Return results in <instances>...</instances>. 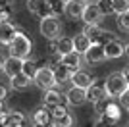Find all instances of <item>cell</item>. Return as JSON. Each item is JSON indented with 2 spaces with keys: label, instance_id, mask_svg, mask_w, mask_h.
<instances>
[{
  "label": "cell",
  "instance_id": "obj_1",
  "mask_svg": "<svg viewBox=\"0 0 129 127\" xmlns=\"http://www.w3.org/2000/svg\"><path fill=\"white\" fill-rule=\"evenodd\" d=\"M8 48H10V54H12V56H17V58L25 60V58H29L31 52H33V41L27 37L25 33L17 31L16 37H14V41L8 44Z\"/></svg>",
  "mask_w": 129,
  "mask_h": 127
},
{
  "label": "cell",
  "instance_id": "obj_2",
  "mask_svg": "<svg viewBox=\"0 0 129 127\" xmlns=\"http://www.w3.org/2000/svg\"><path fill=\"white\" fill-rule=\"evenodd\" d=\"M104 87H106V94L118 98L129 87V83H127V79H125L123 71H112V73L106 77V81H104Z\"/></svg>",
  "mask_w": 129,
  "mask_h": 127
},
{
  "label": "cell",
  "instance_id": "obj_3",
  "mask_svg": "<svg viewBox=\"0 0 129 127\" xmlns=\"http://www.w3.org/2000/svg\"><path fill=\"white\" fill-rule=\"evenodd\" d=\"M83 33H85L91 42H96V44H106V42L114 41V33L106 31L102 27H98V23H85L83 27Z\"/></svg>",
  "mask_w": 129,
  "mask_h": 127
},
{
  "label": "cell",
  "instance_id": "obj_4",
  "mask_svg": "<svg viewBox=\"0 0 129 127\" xmlns=\"http://www.w3.org/2000/svg\"><path fill=\"white\" fill-rule=\"evenodd\" d=\"M39 31L44 39L54 41V39L60 37L62 33V23L56 16H48V17H41V25H39Z\"/></svg>",
  "mask_w": 129,
  "mask_h": 127
},
{
  "label": "cell",
  "instance_id": "obj_5",
  "mask_svg": "<svg viewBox=\"0 0 129 127\" xmlns=\"http://www.w3.org/2000/svg\"><path fill=\"white\" fill-rule=\"evenodd\" d=\"M33 83L37 85L41 90H46V89H52L54 85H56V77H54V69L50 66H39L37 73L33 77Z\"/></svg>",
  "mask_w": 129,
  "mask_h": 127
},
{
  "label": "cell",
  "instance_id": "obj_6",
  "mask_svg": "<svg viewBox=\"0 0 129 127\" xmlns=\"http://www.w3.org/2000/svg\"><path fill=\"white\" fill-rule=\"evenodd\" d=\"M27 10L31 12L33 16H37V17L54 16L50 0H27Z\"/></svg>",
  "mask_w": 129,
  "mask_h": 127
},
{
  "label": "cell",
  "instance_id": "obj_7",
  "mask_svg": "<svg viewBox=\"0 0 129 127\" xmlns=\"http://www.w3.org/2000/svg\"><path fill=\"white\" fill-rule=\"evenodd\" d=\"M83 58L87 60V64H91V66H98V64H102L104 60H106L104 44H96V42H92L91 46L87 48V52L83 54Z\"/></svg>",
  "mask_w": 129,
  "mask_h": 127
},
{
  "label": "cell",
  "instance_id": "obj_8",
  "mask_svg": "<svg viewBox=\"0 0 129 127\" xmlns=\"http://www.w3.org/2000/svg\"><path fill=\"white\" fill-rule=\"evenodd\" d=\"M60 104H66V94L64 92L56 90L54 87L43 90V106H46L48 110H52V108H56V106H60Z\"/></svg>",
  "mask_w": 129,
  "mask_h": 127
},
{
  "label": "cell",
  "instance_id": "obj_9",
  "mask_svg": "<svg viewBox=\"0 0 129 127\" xmlns=\"http://www.w3.org/2000/svg\"><path fill=\"white\" fill-rule=\"evenodd\" d=\"M64 94H66V102L71 106H81L87 102V90L81 87H75V85H71Z\"/></svg>",
  "mask_w": 129,
  "mask_h": 127
},
{
  "label": "cell",
  "instance_id": "obj_10",
  "mask_svg": "<svg viewBox=\"0 0 129 127\" xmlns=\"http://www.w3.org/2000/svg\"><path fill=\"white\" fill-rule=\"evenodd\" d=\"M81 19L85 21V23H100V21L104 19V14H102V10H100V6H98V4H91V2H87Z\"/></svg>",
  "mask_w": 129,
  "mask_h": 127
},
{
  "label": "cell",
  "instance_id": "obj_11",
  "mask_svg": "<svg viewBox=\"0 0 129 127\" xmlns=\"http://www.w3.org/2000/svg\"><path fill=\"white\" fill-rule=\"evenodd\" d=\"M85 90H87V102H92V104L106 96V87H104V81H96V79H94Z\"/></svg>",
  "mask_w": 129,
  "mask_h": 127
},
{
  "label": "cell",
  "instance_id": "obj_12",
  "mask_svg": "<svg viewBox=\"0 0 129 127\" xmlns=\"http://www.w3.org/2000/svg\"><path fill=\"white\" fill-rule=\"evenodd\" d=\"M85 6H87V0H70L64 4V14L70 19H81Z\"/></svg>",
  "mask_w": 129,
  "mask_h": 127
},
{
  "label": "cell",
  "instance_id": "obj_13",
  "mask_svg": "<svg viewBox=\"0 0 129 127\" xmlns=\"http://www.w3.org/2000/svg\"><path fill=\"white\" fill-rule=\"evenodd\" d=\"M21 66H23V60L17 58V56H8L4 58V64H2V73H6L8 77H14L21 71Z\"/></svg>",
  "mask_w": 129,
  "mask_h": 127
},
{
  "label": "cell",
  "instance_id": "obj_14",
  "mask_svg": "<svg viewBox=\"0 0 129 127\" xmlns=\"http://www.w3.org/2000/svg\"><path fill=\"white\" fill-rule=\"evenodd\" d=\"M16 33H17V27L12 21H0V44L2 46H8L14 41Z\"/></svg>",
  "mask_w": 129,
  "mask_h": 127
},
{
  "label": "cell",
  "instance_id": "obj_15",
  "mask_svg": "<svg viewBox=\"0 0 129 127\" xmlns=\"http://www.w3.org/2000/svg\"><path fill=\"white\" fill-rule=\"evenodd\" d=\"M104 50H106L108 60H118V58H121V56H125V44L119 42L118 39L106 42V44H104Z\"/></svg>",
  "mask_w": 129,
  "mask_h": 127
},
{
  "label": "cell",
  "instance_id": "obj_16",
  "mask_svg": "<svg viewBox=\"0 0 129 127\" xmlns=\"http://www.w3.org/2000/svg\"><path fill=\"white\" fill-rule=\"evenodd\" d=\"M121 104H118L116 102V98H112V102L108 104V108L100 114V117L102 119H106L108 123H112V125H118V121H119V114H121Z\"/></svg>",
  "mask_w": 129,
  "mask_h": 127
},
{
  "label": "cell",
  "instance_id": "obj_17",
  "mask_svg": "<svg viewBox=\"0 0 129 127\" xmlns=\"http://www.w3.org/2000/svg\"><path fill=\"white\" fill-rule=\"evenodd\" d=\"M31 121L35 123L37 127H48L50 121H52V116L48 114V108H46V106H39L37 110L33 112Z\"/></svg>",
  "mask_w": 129,
  "mask_h": 127
},
{
  "label": "cell",
  "instance_id": "obj_18",
  "mask_svg": "<svg viewBox=\"0 0 129 127\" xmlns=\"http://www.w3.org/2000/svg\"><path fill=\"white\" fill-rule=\"evenodd\" d=\"M94 79H96V77H92L91 73H87V71H83V69H77V71H73L70 83L75 85V87H81V89H87Z\"/></svg>",
  "mask_w": 129,
  "mask_h": 127
},
{
  "label": "cell",
  "instance_id": "obj_19",
  "mask_svg": "<svg viewBox=\"0 0 129 127\" xmlns=\"http://www.w3.org/2000/svg\"><path fill=\"white\" fill-rule=\"evenodd\" d=\"M60 64H64V66H68L70 69L77 71V69L81 68V54L75 52V50H71V52H68V54H62V56H60Z\"/></svg>",
  "mask_w": 129,
  "mask_h": 127
},
{
  "label": "cell",
  "instance_id": "obj_20",
  "mask_svg": "<svg viewBox=\"0 0 129 127\" xmlns=\"http://www.w3.org/2000/svg\"><path fill=\"white\" fill-rule=\"evenodd\" d=\"M54 69V77H56V85H64L68 81H71V75H73V69H70L64 64H58Z\"/></svg>",
  "mask_w": 129,
  "mask_h": 127
},
{
  "label": "cell",
  "instance_id": "obj_21",
  "mask_svg": "<svg viewBox=\"0 0 129 127\" xmlns=\"http://www.w3.org/2000/svg\"><path fill=\"white\" fill-rule=\"evenodd\" d=\"M31 83H33V79H31V77H27L23 71H19L17 75L10 77V85H12V89H14V90H25Z\"/></svg>",
  "mask_w": 129,
  "mask_h": 127
},
{
  "label": "cell",
  "instance_id": "obj_22",
  "mask_svg": "<svg viewBox=\"0 0 129 127\" xmlns=\"http://www.w3.org/2000/svg\"><path fill=\"white\" fill-rule=\"evenodd\" d=\"M54 42H56V54H58V56L68 54V52L73 50V39L71 37H62V35H60L58 39H54Z\"/></svg>",
  "mask_w": 129,
  "mask_h": 127
},
{
  "label": "cell",
  "instance_id": "obj_23",
  "mask_svg": "<svg viewBox=\"0 0 129 127\" xmlns=\"http://www.w3.org/2000/svg\"><path fill=\"white\" fill-rule=\"evenodd\" d=\"M91 44H92V42L89 41V37H87L83 31H81L77 37H73V50H75V52H79L81 56L87 52V48L91 46Z\"/></svg>",
  "mask_w": 129,
  "mask_h": 127
},
{
  "label": "cell",
  "instance_id": "obj_24",
  "mask_svg": "<svg viewBox=\"0 0 129 127\" xmlns=\"http://www.w3.org/2000/svg\"><path fill=\"white\" fill-rule=\"evenodd\" d=\"M75 119L71 116L70 112H64V114H60V116H52V125L54 127H73Z\"/></svg>",
  "mask_w": 129,
  "mask_h": 127
},
{
  "label": "cell",
  "instance_id": "obj_25",
  "mask_svg": "<svg viewBox=\"0 0 129 127\" xmlns=\"http://www.w3.org/2000/svg\"><path fill=\"white\" fill-rule=\"evenodd\" d=\"M37 69H39V66H37V62L35 60H29V58H25L23 60V66H21V71L27 75V77H35V73H37Z\"/></svg>",
  "mask_w": 129,
  "mask_h": 127
},
{
  "label": "cell",
  "instance_id": "obj_26",
  "mask_svg": "<svg viewBox=\"0 0 129 127\" xmlns=\"http://www.w3.org/2000/svg\"><path fill=\"white\" fill-rule=\"evenodd\" d=\"M110 2H112V12L116 16L129 10V0H110Z\"/></svg>",
  "mask_w": 129,
  "mask_h": 127
},
{
  "label": "cell",
  "instance_id": "obj_27",
  "mask_svg": "<svg viewBox=\"0 0 129 127\" xmlns=\"http://www.w3.org/2000/svg\"><path fill=\"white\" fill-rule=\"evenodd\" d=\"M116 23H118V27L121 29V31H127L129 33V10L123 12V14H118Z\"/></svg>",
  "mask_w": 129,
  "mask_h": 127
},
{
  "label": "cell",
  "instance_id": "obj_28",
  "mask_svg": "<svg viewBox=\"0 0 129 127\" xmlns=\"http://www.w3.org/2000/svg\"><path fill=\"white\" fill-rule=\"evenodd\" d=\"M23 121H25V116H23L21 112H8V125H10V123L21 125Z\"/></svg>",
  "mask_w": 129,
  "mask_h": 127
},
{
  "label": "cell",
  "instance_id": "obj_29",
  "mask_svg": "<svg viewBox=\"0 0 129 127\" xmlns=\"http://www.w3.org/2000/svg\"><path fill=\"white\" fill-rule=\"evenodd\" d=\"M118 98H119V104L123 106L125 110H129V87H127V89H125L123 92L118 96Z\"/></svg>",
  "mask_w": 129,
  "mask_h": 127
},
{
  "label": "cell",
  "instance_id": "obj_30",
  "mask_svg": "<svg viewBox=\"0 0 129 127\" xmlns=\"http://www.w3.org/2000/svg\"><path fill=\"white\" fill-rule=\"evenodd\" d=\"M12 17V8L10 6H2L0 8V21H10Z\"/></svg>",
  "mask_w": 129,
  "mask_h": 127
},
{
  "label": "cell",
  "instance_id": "obj_31",
  "mask_svg": "<svg viewBox=\"0 0 129 127\" xmlns=\"http://www.w3.org/2000/svg\"><path fill=\"white\" fill-rule=\"evenodd\" d=\"M98 6H100V10H102L104 16H106V14H114L112 12V2H110V0H100Z\"/></svg>",
  "mask_w": 129,
  "mask_h": 127
},
{
  "label": "cell",
  "instance_id": "obj_32",
  "mask_svg": "<svg viewBox=\"0 0 129 127\" xmlns=\"http://www.w3.org/2000/svg\"><path fill=\"white\" fill-rule=\"evenodd\" d=\"M50 4H52V12L54 16H58L64 12V2H60V0H50Z\"/></svg>",
  "mask_w": 129,
  "mask_h": 127
},
{
  "label": "cell",
  "instance_id": "obj_33",
  "mask_svg": "<svg viewBox=\"0 0 129 127\" xmlns=\"http://www.w3.org/2000/svg\"><path fill=\"white\" fill-rule=\"evenodd\" d=\"M92 127H116V125H112V123H108L106 119H102V117H98V121L94 123Z\"/></svg>",
  "mask_w": 129,
  "mask_h": 127
},
{
  "label": "cell",
  "instance_id": "obj_34",
  "mask_svg": "<svg viewBox=\"0 0 129 127\" xmlns=\"http://www.w3.org/2000/svg\"><path fill=\"white\" fill-rule=\"evenodd\" d=\"M6 94H8V89H6L4 85H0V102L6 100Z\"/></svg>",
  "mask_w": 129,
  "mask_h": 127
},
{
  "label": "cell",
  "instance_id": "obj_35",
  "mask_svg": "<svg viewBox=\"0 0 129 127\" xmlns=\"http://www.w3.org/2000/svg\"><path fill=\"white\" fill-rule=\"evenodd\" d=\"M123 75H125V79H127V83H129V66L123 69Z\"/></svg>",
  "mask_w": 129,
  "mask_h": 127
},
{
  "label": "cell",
  "instance_id": "obj_36",
  "mask_svg": "<svg viewBox=\"0 0 129 127\" xmlns=\"http://www.w3.org/2000/svg\"><path fill=\"white\" fill-rule=\"evenodd\" d=\"M125 56H129V42L125 44Z\"/></svg>",
  "mask_w": 129,
  "mask_h": 127
},
{
  "label": "cell",
  "instance_id": "obj_37",
  "mask_svg": "<svg viewBox=\"0 0 129 127\" xmlns=\"http://www.w3.org/2000/svg\"><path fill=\"white\" fill-rule=\"evenodd\" d=\"M2 64H4V58L0 56V73H2Z\"/></svg>",
  "mask_w": 129,
  "mask_h": 127
},
{
  "label": "cell",
  "instance_id": "obj_38",
  "mask_svg": "<svg viewBox=\"0 0 129 127\" xmlns=\"http://www.w3.org/2000/svg\"><path fill=\"white\" fill-rule=\"evenodd\" d=\"M6 127H23V125H17V123H10V125H6Z\"/></svg>",
  "mask_w": 129,
  "mask_h": 127
},
{
  "label": "cell",
  "instance_id": "obj_39",
  "mask_svg": "<svg viewBox=\"0 0 129 127\" xmlns=\"http://www.w3.org/2000/svg\"><path fill=\"white\" fill-rule=\"evenodd\" d=\"M60 2H64V4H66V2H70V0H60Z\"/></svg>",
  "mask_w": 129,
  "mask_h": 127
},
{
  "label": "cell",
  "instance_id": "obj_40",
  "mask_svg": "<svg viewBox=\"0 0 129 127\" xmlns=\"http://www.w3.org/2000/svg\"><path fill=\"white\" fill-rule=\"evenodd\" d=\"M87 2H89V0H87Z\"/></svg>",
  "mask_w": 129,
  "mask_h": 127
}]
</instances>
